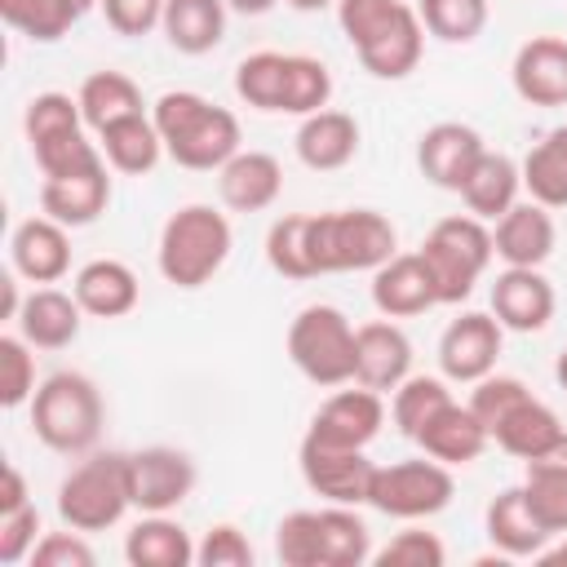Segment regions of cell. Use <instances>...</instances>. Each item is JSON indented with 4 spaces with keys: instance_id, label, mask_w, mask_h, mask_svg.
I'll return each mask as SVG.
<instances>
[{
    "instance_id": "6da1fadb",
    "label": "cell",
    "mask_w": 567,
    "mask_h": 567,
    "mask_svg": "<svg viewBox=\"0 0 567 567\" xmlns=\"http://www.w3.org/2000/svg\"><path fill=\"white\" fill-rule=\"evenodd\" d=\"M151 120L164 137V155L177 164V168H190V173H217L235 151H244V133H239V120L235 111L208 102L204 93L195 89H168L155 97L151 106Z\"/></svg>"
},
{
    "instance_id": "7a4b0ae2",
    "label": "cell",
    "mask_w": 567,
    "mask_h": 567,
    "mask_svg": "<svg viewBox=\"0 0 567 567\" xmlns=\"http://www.w3.org/2000/svg\"><path fill=\"white\" fill-rule=\"evenodd\" d=\"M275 554L284 567H363L372 563V532L354 505L292 509L275 527Z\"/></svg>"
},
{
    "instance_id": "3957f363",
    "label": "cell",
    "mask_w": 567,
    "mask_h": 567,
    "mask_svg": "<svg viewBox=\"0 0 567 567\" xmlns=\"http://www.w3.org/2000/svg\"><path fill=\"white\" fill-rule=\"evenodd\" d=\"M230 248H235V230L226 213H217L213 204H182L159 226L155 266L173 288L190 292L213 284V275L230 261Z\"/></svg>"
},
{
    "instance_id": "277c9868",
    "label": "cell",
    "mask_w": 567,
    "mask_h": 567,
    "mask_svg": "<svg viewBox=\"0 0 567 567\" xmlns=\"http://www.w3.org/2000/svg\"><path fill=\"white\" fill-rule=\"evenodd\" d=\"M31 408L35 439L58 456H89L106 425L102 390L84 372H53L40 381Z\"/></svg>"
},
{
    "instance_id": "5b68a950",
    "label": "cell",
    "mask_w": 567,
    "mask_h": 567,
    "mask_svg": "<svg viewBox=\"0 0 567 567\" xmlns=\"http://www.w3.org/2000/svg\"><path fill=\"white\" fill-rule=\"evenodd\" d=\"M399 230L377 208H332L310 213V252L319 275H346V270H377L394 257Z\"/></svg>"
},
{
    "instance_id": "8992f818",
    "label": "cell",
    "mask_w": 567,
    "mask_h": 567,
    "mask_svg": "<svg viewBox=\"0 0 567 567\" xmlns=\"http://www.w3.org/2000/svg\"><path fill=\"white\" fill-rule=\"evenodd\" d=\"M421 261L434 279V292H439V306H461L474 284L487 275L492 257H496V244H492V226L474 213H456V217H443L434 221V230L421 239Z\"/></svg>"
},
{
    "instance_id": "52a82bcc",
    "label": "cell",
    "mask_w": 567,
    "mask_h": 567,
    "mask_svg": "<svg viewBox=\"0 0 567 567\" xmlns=\"http://www.w3.org/2000/svg\"><path fill=\"white\" fill-rule=\"evenodd\" d=\"M133 509L128 452H89L58 483V518L75 532H106Z\"/></svg>"
},
{
    "instance_id": "ba28073f",
    "label": "cell",
    "mask_w": 567,
    "mask_h": 567,
    "mask_svg": "<svg viewBox=\"0 0 567 567\" xmlns=\"http://www.w3.org/2000/svg\"><path fill=\"white\" fill-rule=\"evenodd\" d=\"M288 359L292 368L323 390L354 381V323L341 306L310 301L288 323Z\"/></svg>"
},
{
    "instance_id": "9c48e42d",
    "label": "cell",
    "mask_w": 567,
    "mask_h": 567,
    "mask_svg": "<svg viewBox=\"0 0 567 567\" xmlns=\"http://www.w3.org/2000/svg\"><path fill=\"white\" fill-rule=\"evenodd\" d=\"M452 496H456L452 465H443L434 456L377 465L372 487H368V505L377 514H385V518H399V523L434 518V514H443L452 505Z\"/></svg>"
},
{
    "instance_id": "30bf717a",
    "label": "cell",
    "mask_w": 567,
    "mask_h": 567,
    "mask_svg": "<svg viewBox=\"0 0 567 567\" xmlns=\"http://www.w3.org/2000/svg\"><path fill=\"white\" fill-rule=\"evenodd\" d=\"M22 133H27V146L35 155V168L49 177V173H66L93 155H102L97 142L84 137V111H80V97L71 93H35L22 111Z\"/></svg>"
},
{
    "instance_id": "8fae6325",
    "label": "cell",
    "mask_w": 567,
    "mask_h": 567,
    "mask_svg": "<svg viewBox=\"0 0 567 567\" xmlns=\"http://www.w3.org/2000/svg\"><path fill=\"white\" fill-rule=\"evenodd\" d=\"M297 465H301L306 487L323 496L328 505H354V509L368 505V487L377 474V465L368 461V447H337V443L306 434L297 447Z\"/></svg>"
},
{
    "instance_id": "7c38bea8",
    "label": "cell",
    "mask_w": 567,
    "mask_h": 567,
    "mask_svg": "<svg viewBox=\"0 0 567 567\" xmlns=\"http://www.w3.org/2000/svg\"><path fill=\"white\" fill-rule=\"evenodd\" d=\"M505 346V328L492 310H461L439 337V372L456 385H474L496 372Z\"/></svg>"
},
{
    "instance_id": "4fadbf2b",
    "label": "cell",
    "mask_w": 567,
    "mask_h": 567,
    "mask_svg": "<svg viewBox=\"0 0 567 567\" xmlns=\"http://www.w3.org/2000/svg\"><path fill=\"white\" fill-rule=\"evenodd\" d=\"M111 173L115 168L106 164V155H93L66 173H49L40 182V213H49L71 230L93 226L111 204Z\"/></svg>"
},
{
    "instance_id": "5bb4252c",
    "label": "cell",
    "mask_w": 567,
    "mask_h": 567,
    "mask_svg": "<svg viewBox=\"0 0 567 567\" xmlns=\"http://www.w3.org/2000/svg\"><path fill=\"white\" fill-rule=\"evenodd\" d=\"M195 461L182 447H142L128 452V487H133V509L142 514H168L195 492Z\"/></svg>"
},
{
    "instance_id": "9a60e30c",
    "label": "cell",
    "mask_w": 567,
    "mask_h": 567,
    "mask_svg": "<svg viewBox=\"0 0 567 567\" xmlns=\"http://www.w3.org/2000/svg\"><path fill=\"white\" fill-rule=\"evenodd\" d=\"M483 151L487 146H483V133L474 124L439 120L416 137V168L430 186L461 195V186H465V177H470V168L478 164Z\"/></svg>"
},
{
    "instance_id": "2e32d148",
    "label": "cell",
    "mask_w": 567,
    "mask_h": 567,
    "mask_svg": "<svg viewBox=\"0 0 567 567\" xmlns=\"http://www.w3.org/2000/svg\"><path fill=\"white\" fill-rule=\"evenodd\" d=\"M558 310L554 284L540 275V266H505L492 284V315L501 319L505 332H545Z\"/></svg>"
},
{
    "instance_id": "e0dca14e",
    "label": "cell",
    "mask_w": 567,
    "mask_h": 567,
    "mask_svg": "<svg viewBox=\"0 0 567 567\" xmlns=\"http://www.w3.org/2000/svg\"><path fill=\"white\" fill-rule=\"evenodd\" d=\"M412 337L394 319H372L354 328V381L368 390H399L412 377Z\"/></svg>"
},
{
    "instance_id": "ac0fdd59",
    "label": "cell",
    "mask_w": 567,
    "mask_h": 567,
    "mask_svg": "<svg viewBox=\"0 0 567 567\" xmlns=\"http://www.w3.org/2000/svg\"><path fill=\"white\" fill-rule=\"evenodd\" d=\"M385 425V399L381 390H368L354 381V390H332L319 412L310 416V430L315 439L323 443H337V447H368Z\"/></svg>"
},
{
    "instance_id": "d6986e66",
    "label": "cell",
    "mask_w": 567,
    "mask_h": 567,
    "mask_svg": "<svg viewBox=\"0 0 567 567\" xmlns=\"http://www.w3.org/2000/svg\"><path fill=\"white\" fill-rule=\"evenodd\" d=\"M9 261L27 284H58L71 270V226L53 221L49 213L27 217L9 235Z\"/></svg>"
},
{
    "instance_id": "ffe728a7",
    "label": "cell",
    "mask_w": 567,
    "mask_h": 567,
    "mask_svg": "<svg viewBox=\"0 0 567 567\" xmlns=\"http://www.w3.org/2000/svg\"><path fill=\"white\" fill-rule=\"evenodd\" d=\"M509 84L527 106H567V40L532 35L509 62Z\"/></svg>"
},
{
    "instance_id": "44dd1931",
    "label": "cell",
    "mask_w": 567,
    "mask_h": 567,
    "mask_svg": "<svg viewBox=\"0 0 567 567\" xmlns=\"http://www.w3.org/2000/svg\"><path fill=\"white\" fill-rule=\"evenodd\" d=\"M492 244L505 266H545L558 244L554 213L536 199H518L505 217L492 221Z\"/></svg>"
},
{
    "instance_id": "7402d4cb",
    "label": "cell",
    "mask_w": 567,
    "mask_h": 567,
    "mask_svg": "<svg viewBox=\"0 0 567 567\" xmlns=\"http://www.w3.org/2000/svg\"><path fill=\"white\" fill-rule=\"evenodd\" d=\"M71 292H75V301H80V310L89 319H124L142 301V284H137L133 266L120 261V257L84 261L75 270V279H71Z\"/></svg>"
},
{
    "instance_id": "603a6c76",
    "label": "cell",
    "mask_w": 567,
    "mask_h": 567,
    "mask_svg": "<svg viewBox=\"0 0 567 567\" xmlns=\"http://www.w3.org/2000/svg\"><path fill=\"white\" fill-rule=\"evenodd\" d=\"M563 434H567L563 416H558L545 399H536V394H523V399L492 425V443H496L505 456L523 461V465L549 456V452L563 443Z\"/></svg>"
},
{
    "instance_id": "cb8c5ba5",
    "label": "cell",
    "mask_w": 567,
    "mask_h": 567,
    "mask_svg": "<svg viewBox=\"0 0 567 567\" xmlns=\"http://www.w3.org/2000/svg\"><path fill=\"white\" fill-rule=\"evenodd\" d=\"M372 306L385 319H416L439 306V292L421 252H394L385 266L372 270Z\"/></svg>"
},
{
    "instance_id": "d4e9b609",
    "label": "cell",
    "mask_w": 567,
    "mask_h": 567,
    "mask_svg": "<svg viewBox=\"0 0 567 567\" xmlns=\"http://www.w3.org/2000/svg\"><path fill=\"white\" fill-rule=\"evenodd\" d=\"M359 53V66L377 80H408L416 66H421V53H425V27L416 18V4H403L368 44L354 49Z\"/></svg>"
},
{
    "instance_id": "484cf974",
    "label": "cell",
    "mask_w": 567,
    "mask_h": 567,
    "mask_svg": "<svg viewBox=\"0 0 567 567\" xmlns=\"http://www.w3.org/2000/svg\"><path fill=\"white\" fill-rule=\"evenodd\" d=\"M284 190V164L270 151H235L217 168V195L230 213H261Z\"/></svg>"
},
{
    "instance_id": "4316f807",
    "label": "cell",
    "mask_w": 567,
    "mask_h": 567,
    "mask_svg": "<svg viewBox=\"0 0 567 567\" xmlns=\"http://www.w3.org/2000/svg\"><path fill=\"white\" fill-rule=\"evenodd\" d=\"M18 332L35 346V350H66L75 337H80V323H84V310L75 301V292H62L53 284H35L27 297H22V310H18Z\"/></svg>"
},
{
    "instance_id": "83f0119b",
    "label": "cell",
    "mask_w": 567,
    "mask_h": 567,
    "mask_svg": "<svg viewBox=\"0 0 567 567\" xmlns=\"http://www.w3.org/2000/svg\"><path fill=\"white\" fill-rule=\"evenodd\" d=\"M483 532H487V540L496 545V554H505V558H540V549L554 540L545 527H540V518L532 514V505H527V496H523V483H514V487H505V492H496L492 501H487V509H483Z\"/></svg>"
},
{
    "instance_id": "f1b7e54d",
    "label": "cell",
    "mask_w": 567,
    "mask_h": 567,
    "mask_svg": "<svg viewBox=\"0 0 567 567\" xmlns=\"http://www.w3.org/2000/svg\"><path fill=\"white\" fill-rule=\"evenodd\" d=\"M292 146H297V159H301L306 168H315V173H337V168H346V164L359 155V120H354L350 111L323 106V111H315V115H306V120L297 124Z\"/></svg>"
},
{
    "instance_id": "f546056e",
    "label": "cell",
    "mask_w": 567,
    "mask_h": 567,
    "mask_svg": "<svg viewBox=\"0 0 567 567\" xmlns=\"http://www.w3.org/2000/svg\"><path fill=\"white\" fill-rule=\"evenodd\" d=\"M487 443H492V434H487V425L470 412V403H443L430 421H425V430L416 434V447L425 452V456H434V461H443V465H474L483 452H487Z\"/></svg>"
},
{
    "instance_id": "4dcf8cb0",
    "label": "cell",
    "mask_w": 567,
    "mask_h": 567,
    "mask_svg": "<svg viewBox=\"0 0 567 567\" xmlns=\"http://www.w3.org/2000/svg\"><path fill=\"white\" fill-rule=\"evenodd\" d=\"M518 190H523V164L509 159L505 151H483L461 186V199H465V213L496 221L518 204Z\"/></svg>"
},
{
    "instance_id": "1f68e13d",
    "label": "cell",
    "mask_w": 567,
    "mask_h": 567,
    "mask_svg": "<svg viewBox=\"0 0 567 567\" xmlns=\"http://www.w3.org/2000/svg\"><path fill=\"white\" fill-rule=\"evenodd\" d=\"M128 567H190L195 540L190 532L168 514H142L124 536Z\"/></svg>"
},
{
    "instance_id": "d6a6232c",
    "label": "cell",
    "mask_w": 567,
    "mask_h": 567,
    "mask_svg": "<svg viewBox=\"0 0 567 567\" xmlns=\"http://www.w3.org/2000/svg\"><path fill=\"white\" fill-rule=\"evenodd\" d=\"M226 13H230L226 0H168L159 31H164V40H168L177 53L204 58V53H213V49L221 44V35H226Z\"/></svg>"
},
{
    "instance_id": "836d02e7",
    "label": "cell",
    "mask_w": 567,
    "mask_h": 567,
    "mask_svg": "<svg viewBox=\"0 0 567 567\" xmlns=\"http://www.w3.org/2000/svg\"><path fill=\"white\" fill-rule=\"evenodd\" d=\"M97 146H102L106 164H111L115 173H124V177H142V173H151V168L164 159V137H159L151 111L106 124V128L97 133Z\"/></svg>"
},
{
    "instance_id": "e575fe53",
    "label": "cell",
    "mask_w": 567,
    "mask_h": 567,
    "mask_svg": "<svg viewBox=\"0 0 567 567\" xmlns=\"http://www.w3.org/2000/svg\"><path fill=\"white\" fill-rule=\"evenodd\" d=\"M75 97H80V111H84V128H93V133H102L115 120H128V115L146 111L142 89L124 71H93V75H84Z\"/></svg>"
},
{
    "instance_id": "d590c367",
    "label": "cell",
    "mask_w": 567,
    "mask_h": 567,
    "mask_svg": "<svg viewBox=\"0 0 567 567\" xmlns=\"http://www.w3.org/2000/svg\"><path fill=\"white\" fill-rule=\"evenodd\" d=\"M523 190H527V199L545 204L549 213L567 208V124L549 128L523 155Z\"/></svg>"
},
{
    "instance_id": "8d00e7d4",
    "label": "cell",
    "mask_w": 567,
    "mask_h": 567,
    "mask_svg": "<svg viewBox=\"0 0 567 567\" xmlns=\"http://www.w3.org/2000/svg\"><path fill=\"white\" fill-rule=\"evenodd\" d=\"M332 102V71L323 58L315 53H288L284 62V97H279V115H315Z\"/></svg>"
},
{
    "instance_id": "74e56055",
    "label": "cell",
    "mask_w": 567,
    "mask_h": 567,
    "mask_svg": "<svg viewBox=\"0 0 567 567\" xmlns=\"http://www.w3.org/2000/svg\"><path fill=\"white\" fill-rule=\"evenodd\" d=\"M266 261L284 279H319L310 252V213H284L266 230Z\"/></svg>"
},
{
    "instance_id": "f35d334b",
    "label": "cell",
    "mask_w": 567,
    "mask_h": 567,
    "mask_svg": "<svg viewBox=\"0 0 567 567\" xmlns=\"http://www.w3.org/2000/svg\"><path fill=\"white\" fill-rule=\"evenodd\" d=\"M416 18L443 44H474L492 18V0H416Z\"/></svg>"
},
{
    "instance_id": "ab89813d",
    "label": "cell",
    "mask_w": 567,
    "mask_h": 567,
    "mask_svg": "<svg viewBox=\"0 0 567 567\" xmlns=\"http://www.w3.org/2000/svg\"><path fill=\"white\" fill-rule=\"evenodd\" d=\"M523 496L549 536H567V465L554 456L527 461Z\"/></svg>"
},
{
    "instance_id": "60d3db41",
    "label": "cell",
    "mask_w": 567,
    "mask_h": 567,
    "mask_svg": "<svg viewBox=\"0 0 567 567\" xmlns=\"http://www.w3.org/2000/svg\"><path fill=\"white\" fill-rule=\"evenodd\" d=\"M0 18L35 44H53L80 22V4L75 0H0Z\"/></svg>"
},
{
    "instance_id": "b9f144b4",
    "label": "cell",
    "mask_w": 567,
    "mask_h": 567,
    "mask_svg": "<svg viewBox=\"0 0 567 567\" xmlns=\"http://www.w3.org/2000/svg\"><path fill=\"white\" fill-rule=\"evenodd\" d=\"M284 62H288V53H279V49H257V53L239 58V66H235V93H239V102L252 106V111L279 115Z\"/></svg>"
},
{
    "instance_id": "7bdbcfd3",
    "label": "cell",
    "mask_w": 567,
    "mask_h": 567,
    "mask_svg": "<svg viewBox=\"0 0 567 567\" xmlns=\"http://www.w3.org/2000/svg\"><path fill=\"white\" fill-rule=\"evenodd\" d=\"M443 403H452V390H447V377H421V372H412L399 390H394V403H390V416H394V425H399V434L403 439H412L416 443V434L425 430V421L443 408Z\"/></svg>"
},
{
    "instance_id": "ee69618b",
    "label": "cell",
    "mask_w": 567,
    "mask_h": 567,
    "mask_svg": "<svg viewBox=\"0 0 567 567\" xmlns=\"http://www.w3.org/2000/svg\"><path fill=\"white\" fill-rule=\"evenodd\" d=\"M35 346L22 332H4L0 337V408H22L35 399Z\"/></svg>"
},
{
    "instance_id": "f6af8a7d",
    "label": "cell",
    "mask_w": 567,
    "mask_h": 567,
    "mask_svg": "<svg viewBox=\"0 0 567 567\" xmlns=\"http://www.w3.org/2000/svg\"><path fill=\"white\" fill-rule=\"evenodd\" d=\"M372 563L377 567H443L447 549H443V540L434 532L408 527V532H394L381 549H372Z\"/></svg>"
},
{
    "instance_id": "bcb514c9",
    "label": "cell",
    "mask_w": 567,
    "mask_h": 567,
    "mask_svg": "<svg viewBox=\"0 0 567 567\" xmlns=\"http://www.w3.org/2000/svg\"><path fill=\"white\" fill-rule=\"evenodd\" d=\"M408 0H337V27L350 40V49L368 44Z\"/></svg>"
},
{
    "instance_id": "7dc6e473",
    "label": "cell",
    "mask_w": 567,
    "mask_h": 567,
    "mask_svg": "<svg viewBox=\"0 0 567 567\" xmlns=\"http://www.w3.org/2000/svg\"><path fill=\"white\" fill-rule=\"evenodd\" d=\"M523 394H532L518 377H505V372H487L483 381H474V390H470V412L487 425V434H492V425L523 399Z\"/></svg>"
},
{
    "instance_id": "c3c4849f",
    "label": "cell",
    "mask_w": 567,
    "mask_h": 567,
    "mask_svg": "<svg viewBox=\"0 0 567 567\" xmlns=\"http://www.w3.org/2000/svg\"><path fill=\"white\" fill-rule=\"evenodd\" d=\"M199 567H252V540L235 523H213L195 545Z\"/></svg>"
},
{
    "instance_id": "681fc988",
    "label": "cell",
    "mask_w": 567,
    "mask_h": 567,
    "mask_svg": "<svg viewBox=\"0 0 567 567\" xmlns=\"http://www.w3.org/2000/svg\"><path fill=\"white\" fill-rule=\"evenodd\" d=\"M164 4H168V0H102L97 9H102L106 27H111L115 35L142 40V35H151V31L164 22Z\"/></svg>"
},
{
    "instance_id": "f907efd6",
    "label": "cell",
    "mask_w": 567,
    "mask_h": 567,
    "mask_svg": "<svg viewBox=\"0 0 567 567\" xmlns=\"http://www.w3.org/2000/svg\"><path fill=\"white\" fill-rule=\"evenodd\" d=\"M97 554L84 540V532L66 527V532H44L31 549V567H93Z\"/></svg>"
},
{
    "instance_id": "816d5d0a",
    "label": "cell",
    "mask_w": 567,
    "mask_h": 567,
    "mask_svg": "<svg viewBox=\"0 0 567 567\" xmlns=\"http://www.w3.org/2000/svg\"><path fill=\"white\" fill-rule=\"evenodd\" d=\"M35 540H40V509H35V501L13 509V514H0V563L4 567L31 558Z\"/></svg>"
},
{
    "instance_id": "f5cc1de1",
    "label": "cell",
    "mask_w": 567,
    "mask_h": 567,
    "mask_svg": "<svg viewBox=\"0 0 567 567\" xmlns=\"http://www.w3.org/2000/svg\"><path fill=\"white\" fill-rule=\"evenodd\" d=\"M22 505H31L27 474H22L13 461H4V474H0V514H13V509H22Z\"/></svg>"
},
{
    "instance_id": "db71d44e",
    "label": "cell",
    "mask_w": 567,
    "mask_h": 567,
    "mask_svg": "<svg viewBox=\"0 0 567 567\" xmlns=\"http://www.w3.org/2000/svg\"><path fill=\"white\" fill-rule=\"evenodd\" d=\"M18 279H22L18 270L0 279V319H9V323L18 319V310H22V297H27V292H18Z\"/></svg>"
},
{
    "instance_id": "11a10c76",
    "label": "cell",
    "mask_w": 567,
    "mask_h": 567,
    "mask_svg": "<svg viewBox=\"0 0 567 567\" xmlns=\"http://www.w3.org/2000/svg\"><path fill=\"white\" fill-rule=\"evenodd\" d=\"M279 0H226V9L230 13H239V18H261V13H270Z\"/></svg>"
},
{
    "instance_id": "9f6ffc18",
    "label": "cell",
    "mask_w": 567,
    "mask_h": 567,
    "mask_svg": "<svg viewBox=\"0 0 567 567\" xmlns=\"http://www.w3.org/2000/svg\"><path fill=\"white\" fill-rule=\"evenodd\" d=\"M536 563H545V567H567V540H558V545H545Z\"/></svg>"
},
{
    "instance_id": "6f0895ef",
    "label": "cell",
    "mask_w": 567,
    "mask_h": 567,
    "mask_svg": "<svg viewBox=\"0 0 567 567\" xmlns=\"http://www.w3.org/2000/svg\"><path fill=\"white\" fill-rule=\"evenodd\" d=\"M284 4H292L297 13H319V9H337V0H284Z\"/></svg>"
},
{
    "instance_id": "680465c9",
    "label": "cell",
    "mask_w": 567,
    "mask_h": 567,
    "mask_svg": "<svg viewBox=\"0 0 567 567\" xmlns=\"http://www.w3.org/2000/svg\"><path fill=\"white\" fill-rule=\"evenodd\" d=\"M554 381H558V390L567 394V346H563L558 359H554Z\"/></svg>"
},
{
    "instance_id": "91938a15",
    "label": "cell",
    "mask_w": 567,
    "mask_h": 567,
    "mask_svg": "<svg viewBox=\"0 0 567 567\" xmlns=\"http://www.w3.org/2000/svg\"><path fill=\"white\" fill-rule=\"evenodd\" d=\"M549 456H554V461H563V465H567V434H563V443H558V447H554V452H549Z\"/></svg>"
},
{
    "instance_id": "94428289",
    "label": "cell",
    "mask_w": 567,
    "mask_h": 567,
    "mask_svg": "<svg viewBox=\"0 0 567 567\" xmlns=\"http://www.w3.org/2000/svg\"><path fill=\"white\" fill-rule=\"evenodd\" d=\"M75 4H80V13H89V9H93V4H102V0H75Z\"/></svg>"
}]
</instances>
